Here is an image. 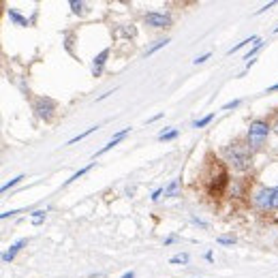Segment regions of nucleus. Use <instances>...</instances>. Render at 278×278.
Listing matches in <instances>:
<instances>
[{"label": "nucleus", "instance_id": "f257e3e1", "mask_svg": "<svg viewBox=\"0 0 278 278\" xmlns=\"http://www.w3.org/2000/svg\"><path fill=\"white\" fill-rule=\"evenodd\" d=\"M225 156H227L229 167L235 171H248L253 165V150L248 141H233L225 148Z\"/></svg>", "mask_w": 278, "mask_h": 278}, {"label": "nucleus", "instance_id": "f03ea898", "mask_svg": "<svg viewBox=\"0 0 278 278\" xmlns=\"http://www.w3.org/2000/svg\"><path fill=\"white\" fill-rule=\"evenodd\" d=\"M270 131H272V124H268L265 120H253L251 126H248V135H246V141L251 146V150H259L263 146V141L268 139Z\"/></svg>", "mask_w": 278, "mask_h": 278}, {"label": "nucleus", "instance_id": "7ed1b4c3", "mask_svg": "<svg viewBox=\"0 0 278 278\" xmlns=\"http://www.w3.org/2000/svg\"><path fill=\"white\" fill-rule=\"evenodd\" d=\"M227 184H229V174H227V169L221 165V161H218L216 171L210 176V180H208V195L210 197H221V195L225 193V188H227Z\"/></svg>", "mask_w": 278, "mask_h": 278}, {"label": "nucleus", "instance_id": "20e7f679", "mask_svg": "<svg viewBox=\"0 0 278 278\" xmlns=\"http://www.w3.org/2000/svg\"><path fill=\"white\" fill-rule=\"evenodd\" d=\"M34 114H37V118H41V120L50 122L56 114V101L50 97H39L34 101Z\"/></svg>", "mask_w": 278, "mask_h": 278}, {"label": "nucleus", "instance_id": "39448f33", "mask_svg": "<svg viewBox=\"0 0 278 278\" xmlns=\"http://www.w3.org/2000/svg\"><path fill=\"white\" fill-rule=\"evenodd\" d=\"M144 20L150 28H169L171 26V17L167 13H158V11H150V13H146Z\"/></svg>", "mask_w": 278, "mask_h": 278}, {"label": "nucleus", "instance_id": "423d86ee", "mask_svg": "<svg viewBox=\"0 0 278 278\" xmlns=\"http://www.w3.org/2000/svg\"><path fill=\"white\" fill-rule=\"evenodd\" d=\"M107 58H109V47H105L101 54L94 58V62H92V75L94 77H99L101 73H103V69H105V62H107Z\"/></svg>", "mask_w": 278, "mask_h": 278}, {"label": "nucleus", "instance_id": "0eeeda50", "mask_svg": "<svg viewBox=\"0 0 278 278\" xmlns=\"http://www.w3.org/2000/svg\"><path fill=\"white\" fill-rule=\"evenodd\" d=\"M261 210H265V212H276L278 210V186L268 191V199H265Z\"/></svg>", "mask_w": 278, "mask_h": 278}, {"label": "nucleus", "instance_id": "6e6552de", "mask_svg": "<svg viewBox=\"0 0 278 278\" xmlns=\"http://www.w3.org/2000/svg\"><path fill=\"white\" fill-rule=\"evenodd\" d=\"M22 246H26V240H20V242H15V244H11V248H9V251L2 255V261H4V263L13 261L15 255L20 253V248H22Z\"/></svg>", "mask_w": 278, "mask_h": 278}, {"label": "nucleus", "instance_id": "1a4fd4ad", "mask_svg": "<svg viewBox=\"0 0 278 278\" xmlns=\"http://www.w3.org/2000/svg\"><path fill=\"white\" fill-rule=\"evenodd\" d=\"M259 41H261V39H259V37H251V39H246V41H242V43H238V45H235V47H231V50H229L227 54L231 56V54H235V51H240L242 47H246V45H251V43H259Z\"/></svg>", "mask_w": 278, "mask_h": 278}, {"label": "nucleus", "instance_id": "9d476101", "mask_svg": "<svg viewBox=\"0 0 278 278\" xmlns=\"http://www.w3.org/2000/svg\"><path fill=\"white\" fill-rule=\"evenodd\" d=\"M9 17H11V22L17 24V26H28V20H26V17H22L15 9H9Z\"/></svg>", "mask_w": 278, "mask_h": 278}, {"label": "nucleus", "instance_id": "9b49d317", "mask_svg": "<svg viewBox=\"0 0 278 278\" xmlns=\"http://www.w3.org/2000/svg\"><path fill=\"white\" fill-rule=\"evenodd\" d=\"M180 191V180H171V184L165 188V197H176Z\"/></svg>", "mask_w": 278, "mask_h": 278}, {"label": "nucleus", "instance_id": "f8f14e48", "mask_svg": "<svg viewBox=\"0 0 278 278\" xmlns=\"http://www.w3.org/2000/svg\"><path fill=\"white\" fill-rule=\"evenodd\" d=\"M97 128H99V126H90V128H86V131H84V133H79V135H75V137H73V139H69V144H67V146H73V144H77V141H81V139H86V137H88V135H90V133H94V131H97Z\"/></svg>", "mask_w": 278, "mask_h": 278}, {"label": "nucleus", "instance_id": "ddd939ff", "mask_svg": "<svg viewBox=\"0 0 278 278\" xmlns=\"http://www.w3.org/2000/svg\"><path fill=\"white\" fill-rule=\"evenodd\" d=\"M167 43H169V39H158V41H156V43H154V45H152V47H150V50H148V51H146V56H152V54H154V51H156V50H161V47H165V45H167Z\"/></svg>", "mask_w": 278, "mask_h": 278}, {"label": "nucleus", "instance_id": "4468645a", "mask_svg": "<svg viewBox=\"0 0 278 278\" xmlns=\"http://www.w3.org/2000/svg\"><path fill=\"white\" fill-rule=\"evenodd\" d=\"M92 169V163L90 165H88V167H84V169H79L77 171V174H73V176H71V178L67 180V184H71V182H75V180H79L81 178V176H84V174H88V171H90Z\"/></svg>", "mask_w": 278, "mask_h": 278}, {"label": "nucleus", "instance_id": "2eb2a0df", "mask_svg": "<svg viewBox=\"0 0 278 278\" xmlns=\"http://www.w3.org/2000/svg\"><path fill=\"white\" fill-rule=\"evenodd\" d=\"M176 137H178V131H176V128L174 131H163L161 135H158V139L161 141H169V139H176Z\"/></svg>", "mask_w": 278, "mask_h": 278}, {"label": "nucleus", "instance_id": "dca6fc26", "mask_svg": "<svg viewBox=\"0 0 278 278\" xmlns=\"http://www.w3.org/2000/svg\"><path fill=\"white\" fill-rule=\"evenodd\" d=\"M118 144H120V141H118V139H111V141H109V144H107V146H103V148H101V150L97 152V156H101V154H105V152H109V150H111V148H114V146H118Z\"/></svg>", "mask_w": 278, "mask_h": 278}, {"label": "nucleus", "instance_id": "f3484780", "mask_svg": "<svg viewBox=\"0 0 278 278\" xmlns=\"http://www.w3.org/2000/svg\"><path fill=\"white\" fill-rule=\"evenodd\" d=\"M169 263H188V255L186 253H182V255H176L169 259Z\"/></svg>", "mask_w": 278, "mask_h": 278}, {"label": "nucleus", "instance_id": "a211bd4d", "mask_svg": "<svg viewBox=\"0 0 278 278\" xmlns=\"http://www.w3.org/2000/svg\"><path fill=\"white\" fill-rule=\"evenodd\" d=\"M263 45H265V43H263V41H259V43H255V47H253V50H251V51H248V54H246L244 58H246V60H248V62H251V56H255V54H257V51H259V50H261V47H263Z\"/></svg>", "mask_w": 278, "mask_h": 278}, {"label": "nucleus", "instance_id": "6ab92c4d", "mask_svg": "<svg viewBox=\"0 0 278 278\" xmlns=\"http://www.w3.org/2000/svg\"><path fill=\"white\" fill-rule=\"evenodd\" d=\"M212 118H214V116H205V118H201V120H197V122H195V128H203L205 126V124H210L212 122Z\"/></svg>", "mask_w": 278, "mask_h": 278}, {"label": "nucleus", "instance_id": "aec40b11", "mask_svg": "<svg viewBox=\"0 0 278 278\" xmlns=\"http://www.w3.org/2000/svg\"><path fill=\"white\" fill-rule=\"evenodd\" d=\"M43 221H45V212L43 210H39V212H34V214H32V223L34 225H41Z\"/></svg>", "mask_w": 278, "mask_h": 278}, {"label": "nucleus", "instance_id": "412c9836", "mask_svg": "<svg viewBox=\"0 0 278 278\" xmlns=\"http://www.w3.org/2000/svg\"><path fill=\"white\" fill-rule=\"evenodd\" d=\"M71 9H73V13H81L84 11V2H77V0H71Z\"/></svg>", "mask_w": 278, "mask_h": 278}, {"label": "nucleus", "instance_id": "4be33fe9", "mask_svg": "<svg viewBox=\"0 0 278 278\" xmlns=\"http://www.w3.org/2000/svg\"><path fill=\"white\" fill-rule=\"evenodd\" d=\"M20 180H24V176H17V178H13V180H11V182H7V184L2 186V193H4V191H9L11 186H15V184H17V182H20Z\"/></svg>", "mask_w": 278, "mask_h": 278}, {"label": "nucleus", "instance_id": "5701e85b", "mask_svg": "<svg viewBox=\"0 0 278 278\" xmlns=\"http://www.w3.org/2000/svg\"><path fill=\"white\" fill-rule=\"evenodd\" d=\"M238 105H240V101L235 99V101H229V103H225L223 109H231V107H238Z\"/></svg>", "mask_w": 278, "mask_h": 278}, {"label": "nucleus", "instance_id": "b1692460", "mask_svg": "<svg viewBox=\"0 0 278 278\" xmlns=\"http://www.w3.org/2000/svg\"><path fill=\"white\" fill-rule=\"evenodd\" d=\"M218 244H227V246H231V244H235V240H233V238H218Z\"/></svg>", "mask_w": 278, "mask_h": 278}, {"label": "nucleus", "instance_id": "393cba45", "mask_svg": "<svg viewBox=\"0 0 278 278\" xmlns=\"http://www.w3.org/2000/svg\"><path fill=\"white\" fill-rule=\"evenodd\" d=\"M163 193H165V188H156V191L152 193V197H150V199H152V201H158V197H161Z\"/></svg>", "mask_w": 278, "mask_h": 278}, {"label": "nucleus", "instance_id": "a878e982", "mask_svg": "<svg viewBox=\"0 0 278 278\" xmlns=\"http://www.w3.org/2000/svg\"><path fill=\"white\" fill-rule=\"evenodd\" d=\"M210 58V54H203V56H199V58H195V64H201V62H205Z\"/></svg>", "mask_w": 278, "mask_h": 278}, {"label": "nucleus", "instance_id": "bb28decb", "mask_svg": "<svg viewBox=\"0 0 278 278\" xmlns=\"http://www.w3.org/2000/svg\"><path fill=\"white\" fill-rule=\"evenodd\" d=\"M272 131H274V133L278 135V118H276V120H274V122H272Z\"/></svg>", "mask_w": 278, "mask_h": 278}, {"label": "nucleus", "instance_id": "cd10ccee", "mask_svg": "<svg viewBox=\"0 0 278 278\" xmlns=\"http://www.w3.org/2000/svg\"><path fill=\"white\" fill-rule=\"evenodd\" d=\"M274 4H276V2H270V4H265V7H263V9H259V11H257V13H263V11H268L270 7H274Z\"/></svg>", "mask_w": 278, "mask_h": 278}, {"label": "nucleus", "instance_id": "c85d7f7f", "mask_svg": "<svg viewBox=\"0 0 278 278\" xmlns=\"http://www.w3.org/2000/svg\"><path fill=\"white\" fill-rule=\"evenodd\" d=\"M13 214H17V210H15V212H4L2 218H9V216H13Z\"/></svg>", "mask_w": 278, "mask_h": 278}, {"label": "nucleus", "instance_id": "c756f323", "mask_svg": "<svg viewBox=\"0 0 278 278\" xmlns=\"http://www.w3.org/2000/svg\"><path fill=\"white\" fill-rule=\"evenodd\" d=\"M276 90H278V84H274V86H270V88H268V92H276Z\"/></svg>", "mask_w": 278, "mask_h": 278}, {"label": "nucleus", "instance_id": "7c9ffc66", "mask_svg": "<svg viewBox=\"0 0 278 278\" xmlns=\"http://www.w3.org/2000/svg\"><path fill=\"white\" fill-rule=\"evenodd\" d=\"M122 278H135V274H133V272H126V274H124Z\"/></svg>", "mask_w": 278, "mask_h": 278}, {"label": "nucleus", "instance_id": "2f4dec72", "mask_svg": "<svg viewBox=\"0 0 278 278\" xmlns=\"http://www.w3.org/2000/svg\"><path fill=\"white\" fill-rule=\"evenodd\" d=\"M274 32H278V26H276V28H274Z\"/></svg>", "mask_w": 278, "mask_h": 278}]
</instances>
